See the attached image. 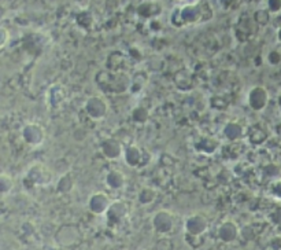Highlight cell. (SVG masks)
Masks as SVG:
<instances>
[{
    "mask_svg": "<svg viewBox=\"0 0 281 250\" xmlns=\"http://www.w3.org/2000/svg\"><path fill=\"white\" fill-rule=\"evenodd\" d=\"M269 101V94H267L266 88L263 87H254L248 95V102L250 106L255 110H262L265 109Z\"/></svg>",
    "mask_w": 281,
    "mask_h": 250,
    "instance_id": "obj_2",
    "label": "cell"
},
{
    "mask_svg": "<svg viewBox=\"0 0 281 250\" xmlns=\"http://www.w3.org/2000/svg\"><path fill=\"white\" fill-rule=\"evenodd\" d=\"M156 1H144L143 4H140V7H139V14L141 17H144V18H154L156 15L159 14L161 11H155V8L152 10V7H155Z\"/></svg>",
    "mask_w": 281,
    "mask_h": 250,
    "instance_id": "obj_4",
    "label": "cell"
},
{
    "mask_svg": "<svg viewBox=\"0 0 281 250\" xmlns=\"http://www.w3.org/2000/svg\"><path fill=\"white\" fill-rule=\"evenodd\" d=\"M85 109L88 111V114L92 118L95 120H99L106 116V111H107V104L104 102L102 98H97V96H94V98H89L87 101V104H85Z\"/></svg>",
    "mask_w": 281,
    "mask_h": 250,
    "instance_id": "obj_3",
    "label": "cell"
},
{
    "mask_svg": "<svg viewBox=\"0 0 281 250\" xmlns=\"http://www.w3.org/2000/svg\"><path fill=\"white\" fill-rule=\"evenodd\" d=\"M177 14V21L173 22L174 26H185V25H195L202 21L205 11L200 4H187L181 8L174 10Z\"/></svg>",
    "mask_w": 281,
    "mask_h": 250,
    "instance_id": "obj_1",
    "label": "cell"
},
{
    "mask_svg": "<svg viewBox=\"0 0 281 250\" xmlns=\"http://www.w3.org/2000/svg\"><path fill=\"white\" fill-rule=\"evenodd\" d=\"M267 10L273 14L281 11V0H267Z\"/></svg>",
    "mask_w": 281,
    "mask_h": 250,
    "instance_id": "obj_5",
    "label": "cell"
},
{
    "mask_svg": "<svg viewBox=\"0 0 281 250\" xmlns=\"http://www.w3.org/2000/svg\"><path fill=\"white\" fill-rule=\"evenodd\" d=\"M267 61L272 63V65H277V63H280L281 62V52L277 51V50H274L272 51L269 55H267Z\"/></svg>",
    "mask_w": 281,
    "mask_h": 250,
    "instance_id": "obj_6",
    "label": "cell"
},
{
    "mask_svg": "<svg viewBox=\"0 0 281 250\" xmlns=\"http://www.w3.org/2000/svg\"><path fill=\"white\" fill-rule=\"evenodd\" d=\"M0 35H1V43H0V45H1V48H4V47H6V44H7L10 33H8V30L6 29L4 26H3V28L0 29Z\"/></svg>",
    "mask_w": 281,
    "mask_h": 250,
    "instance_id": "obj_7",
    "label": "cell"
},
{
    "mask_svg": "<svg viewBox=\"0 0 281 250\" xmlns=\"http://www.w3.org/2000/svg\"><path fill=\"white\" fill-rule=\"evenodd\" d=\"M277 39H279V42L281 43V26L279 28V30H277Z\"/></svg>",
    "mask_w": 281,
    "mask_h": 250,
    "instance_id": "obj_8",
    "label": "cell"
}]
</instances>
